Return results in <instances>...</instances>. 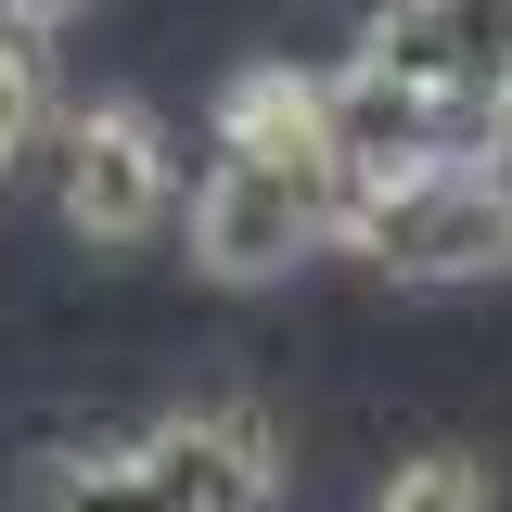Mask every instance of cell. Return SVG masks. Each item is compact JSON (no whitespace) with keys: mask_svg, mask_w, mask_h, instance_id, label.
Here are the masks:
<instances>
[{"mask_svg":"<svg viewBox=\"0 0 512 512\" xmlns=\"http://www.w3.org/2000/svg\"><path fill=\"white\" fill-rule=\"evenodd\" d=\"M372 512H487V461H474V448H423V461L384 474Z\"/></svg>","mask_w":512,"mask_h":512,"instance_id":"obj_8","label":"cell"},{"mask_svg":"<svg viewBox=\"0 0 512 512\" xmlns=\"http://www.w3.org/2000/svg\"><path fill=\"white\" fill-rule=\"evenodd\" d=\"M39 116H52V77H39V26H26V13H0V167L39 141Z\"/></svg>","mask_w":512,"mask_h":512,"instance_id":"obj_9","label":"cell"},{"mask_svg":"<svg viewBox=\"0 0 512 512\" xmlns=\"http://www.w3.org/2000/svg\"><path fill=\"white\" fill-rule=\"evenodd\" d=\"M39 512H180V500L154 487L141 448H64L52 474H39Z\"/></svg>","mask_w":512,"mask_h":512,"instance_id":"obj_7","label":"cell"},{"mask_svg":"<svg viewBox=\"0 0 512 512\" xmlns=\"http://www.w3.org/2000/svg\"><path fill=\"white\" fill-rule=\"evenodd\" d=\"M154 461V487L180 512H269L282 500V436L256 423L244 397H218V410H167L154 436H128Z\"/></svg>","mask_w":512,"mask_h":512,"instance_id":"obj_5","label":"cell"},{"mask_svg":"<svg viewBox=\"0 0 512 512\" xmlns=\"http://www.w3.org/2000/svg\"><path fill=\"white\" fill-rule=\"evenodd\" d=\"M333 244H359L384 282H500L512 269V192L474 154H410L333 205Z\"/></svg>","mask_w":512,"mask_h":512,"instance_id":"obj_1","label":"cell"},{"mask_svg":"<svg viewBox=\"0 0 512 512\" xmlns=\"http://www.w3.org/2000/svg\"><path fill=\"white\" fill-rule=\"evenodd\" d=\"M461 154H474V167H487V180L512 192V90H500V103H487L474 128H461Z\"/></svg>","mask_w":512,"mask_h":512,"instance_id":"obj_10","label":"cell"},{"mask_svg":"<svg viewBox=\"0 0 512 512\" xmlns=\"http://www.w3.org/2000/svg\"><path fill=\"white\" fill-rule=\"evenodd\" d=\"M359 64L397 77V90H423L448 128H474L512 90V0H384Z\"/></svg>","mask_w":512,"mask_h":512,"instance_id":"obj_3","label":"cell"},{"mask_svg":"<svg viewBox=\"0 0 512 512\" xmlns=\"http://www.w3.org/2000/svg\"><path fill=\"white\" fill-rule=\"evenodd\" d=\"M218 141H231V154H295V167H333V77L244 64V77L218 90Z\"/></svg>","mask_w":512,"mask_h":512,"instance_id":"obj_6","label":"cell"},{"mask_svg":"<svg viewBox=\"0 0 512 512\" xmlns=\"http://www.w3.org/2000/svg\"><path fill=\"white\" fill-rule=\"evenodd\" d=\"M333 244V167H295V154H231L192 192V269L205 282H282L295 256Z\"/></svg>","mask_w":512,"mask_h":512,"instance_id":"obj_2","label":"cell"},{"mask_svg":"<svg viewBox=\"0 0 512 512\" xmlns=\"http://www.w3.org/2000/svg\"><path fill=\"white\" fill-rule=\"evenodd\" d=\"M0 13H26V26H39V39H52L64 13H90V0H0Z\"/></svg>","mask_w":512,"mask_h":512,"instance_id":"obj_11","label":"cell"},{"mask_svg":"<svg viewBox=\"0 0 512 512\" xmlns=\"http://www.w3.org/2000/svg\"><path fill=\"white\" fill-rule=\"evenodd\" d=\"M180 205V167H167V128L141 103H77L64 116V231L77 244H154Z\"/></svg>","mask_w":512,"mask_h":512,"instance_id":"obj_4","label":"cell"}]
</instances>
